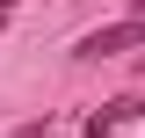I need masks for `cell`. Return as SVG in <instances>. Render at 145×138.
I'll return each mask as SVG.
<instances>
[{
  "label": "cell",
  "mask_w": 145,
  "mask_h": 138,
  "mask_svg": "<svg viewBox=\"0 0 145 138\" xmlns=\"http://www.w3.org/2000/svg\"><path fill=\"white\" fill-rule=\"evenodd\" d=\"M131 116H145V95H123V102H102V109L87 116V131L102 138V131H116V124H131Z\"/></svg>",
  "instance_id": "1"
},
{
  "label": "cell",
  "mask_w": 145,
  "mask_h": 138,
  "mask_svg": "<svg viewBox=\"0 0 145 138\" xmlns=\"http://www.w3.org/2000/svg\"><path fill=\"white\" fill-rule=\"evenodd\" d=\"M7 7H15V0H0V15H7Z\"/></svg>",
  "instance_id": "2"
},
{
  "label": "cell",
  "mask_w": 145,
  "mask_h": 138,
  "mask_svg": "<svg viewBox=\"0 0 145 138\" xmlns=\"http://www.w3.org/2000/svg\"><path fill=\"white\" fill-rule=\"evenodd\" d=\"M138 15H145V0H138Z\"/></svg>",
  "instance_id": "3"
}]
</instances>
